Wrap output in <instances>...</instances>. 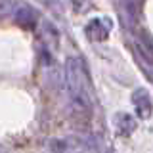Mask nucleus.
Returning a JSON list of instances; mask_svg holds the SVG:
<instances>
[{
  "label": "nucleus",
  "mask_w": 153,
  "mask_h": 153,
  "mask_svg": "<svg viewBox=\"0 0 153 153\" xmlns=\"http://www.w3.org/2000/svg\"><path fill=\"white\" fill-rule=\"evenodd\" d=\"M65 84H67V92H69V98L75 107L84 113H90L92 98H90V92H88L84 63L80 57L71 56L65 59Z\"/></svg>",
  "instance_id": "obj_1"
},
{
  "label": "nucleus",
  "mask_w": 153,
  "mask_h": 153,
  "mask_svg": "<svg viewBox=\"0 0 153 153\" xmlns=\"http://www.w3.org/2000/svg\"><path fill=\"white\" fill-rule=\"evenodd\" d=\"M132 105H134V113L138 119H149L153 113V102L151 96L146 88H136L132 92Z\"/></svg>",
  "instance_id": "obj_2"
},
{
  "label": "nucleus",
  "mask_w": 153,
  "mask_h": 153,
  "mask_svg": "<svg viewBox=\"0 0 153 153\" xmlns=\"http://www.w3.org/2000/svg\"><path fill=\"white\" fill-rule=\"evenodd\" d=\"M13 19L19 27L23 29H33L38 21V16L35 12V8L27 2H19L16 8H13Z\"/></svg>",
  "instance_id": "obj_3"
},
{
  "label": "nucleus",
  "mask_w": 153,
  "mask_h": 153,
  "mask_svg": "<svg viewBox=\"0 0 153 153\" xmlns=\"http://www.w3.org/2000/svg\"><path fill=\"white\" fill-rule=\"evenodd\" d=\"M109 29H111L109 19H92V21L86 25V36L94 42H102V40L107 38Z\"/></svg>",
  "instance_id": "obj_4"
},
{
  "label": "nucleus",
  "mask_w": 153,
  "mask_h": 153,
  "mask_svg": "<svg viewBox=\"0 0 153 153\" xmlns=\"http://www.w3.org/2000/svg\"><path fill=\"white\" fill-rule=\"evenodd\" d=\"M113 124H115V130L121 136H130L136 130V119L130 113H117L113 119Z\"/></svg>",
  "instance_id": "obj_5"
},
{
  "label": "nucleus",
  "mask_w": 153,
  "mask_h": 153,
  "mask_svg": "<svg viewBox=\"0 0 153 153\" xmlns=\"http://www.w3.org/2000/svg\"><path fill=\"white\" fill-rule=\"evenodd\" d=\"M136 48L138 52L142 54V57L147 61V63L153 65V36L147 35L146 31L140 33V36H138V42H136Z\"/></svg>",
  "instance_id": "obj_6"
},
{
  "label": "nucleus",
  "mask_w": 153,
  "mask_h": 153,
  "mask_svg": "<svg viewBox=\"0 0 153 153\" xmlns=\"http://www.w3.org/2000/svg\"><path fill=\"white\" fill-rule=\"evenodd\" d=\"M48 146H50V151L52 153H63L67 149V143L63 140H52Z\"/></svg>",
  "instance_id": "obj_7"
},
{
  "label": "nucleus",
  "mask_w": 153,
  "mask_h": 153,
  "mask_svg": "<svg viewBox=\"0 0 153 153\" xmlns=\"http://www.w3.org/2000/svg\"><path fill=\"white\" fill-rule=\"evenodd\" d=\"M13 10V0H0V17L8 16Z\"/></svg>",
  "instance_id": "obj_8"
},
{
  "label": "nucleus",
  "mask_w": 153,
  "mask_h": 153,
  "mask_svg": "<svg viewBox=\"0 0 153 153\" xmlns=\"http://www.w3.org/2000/svg\"><path fill=\"white\" fill-rule=\"evenodd\" d=\"M73 6L76 12H84L90 8V0H73Z\"/></svg>",
  "instance_id": "obj_9"
}]
</instances>
